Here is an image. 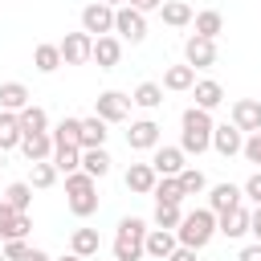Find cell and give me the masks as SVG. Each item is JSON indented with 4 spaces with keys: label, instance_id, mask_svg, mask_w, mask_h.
I'll return each instance as SVG.
<instances>
[{
    "label": "cell",
    "instance_id": "816d5d0a",
    "mask_svg": "<svg viewBox=\"0 0 261 261\" xmlns=\"http://www.w3.org/2000/svg\"><path fill=\"white\" fill-rule=\"evenodd\" d=\"M0 167H4V151H0Z\"/></svg>",
    "mask_w": 261,
    "mask_h": 261
},
{
    "label": "cell",
    "instance_id": "484cf974",
    "mask_svg": "<svg viewBox=\"0 0 261 261\" xmlns=\"http://www.w3.org/2000/svg\"><path fill=\"white\" fill-rule=\"evenodd\" d=\"M192 86H196V69H192L188 61L163 69V90H175V94H179V90H192Z\"/></svg>",
    "mask_w": 261,
    "mask_h": 261
},
{
    "label": "cell",
    "instance_id": "3957f363",
    "mask_svg": "<svg viewBox=\"0 0 261 261\" xmlns=\"http://www.w3.org/2000/svg\"><path fill=\"white\" fill-rule=\"evenodd\" d=\"M147 232H151L147 220L122 216V220H118V232H114V261H139V257H147V253H143Z\"/></svg>",
    "mask_w": 261,
    "mask_h": 261
},
{
    "label": "cell",
    "instance_id": "e575fe53",
    "mask_svg": "<svg viewBox=\"0 0 261 261\" xmlns=\"http://www.w3.org/2000/svg\"><path fill=\"white\" fill-rule=\"evenodd\" d=\"M53 167L65 171V175L82 171V147H57V151H53Z\"/></svg>",
    "mask_w": 261,
    "mask_h": 261
},
{
    "label": "cell",
    "instance_id": "4316f807",
    "mask_svg": "<svg viewBox=\"0 0 261 261\" xmlns=\"http://www.w3.org/2000/svg\"><path fill=\"white\" fill-rule=\"evenodd\" d=\"M49 135H53V147H82V118H61Z\"/></svg>",
    "mask_w": 261,
    "mask_h": 261
},
{
    "label": "cell",
    "instance_id": "d6a6232c",
    "mask_svg": "<svg viewBox=\"0 0 261 261\" xmlns=\"http://www.w3.org/2000/svg\"><path fill=\"white\" fill-rule=\"evenodd\" d=\"M130 102L143 106V110H155V106L163 102V86H159V82H139L135 94H130Z\"/></svg>",
    "mask_w": 261,
    "mask_h": 261
},
{
    "label": "cell",
    "instance_id": "83f0119b",
    "mask_svg": "<svg viewBox=\"0 0 261 261\" xmlns=\"http://www.w3.org/2000/svg\"><path fill=\"white\" fill-rule=\"evenodd\" d=\"M110 163H114V159H110V151H106V147L82 151V171H86V175H94V179H102V175L110 171Z\"/></svg>",
    "mask_w": 261,
    "mask_h": 261
},
{
    "label": "cell",
    "instance_id": "8992f818",
    "mask_svg": "<svg viewBox=\"0 0 261 261\" xmlns=\"http://www.w3.org/2000/svg\"><path fill=\"white\" fill-rule=\"evenodd\" d=\"M94 114H98L102 122H126V114H130V94H122V90L98 94V98H94Z\"/></svg>",
    "mask_w": 261,
    "mask_h": 261
},
{
    "label": "cell",
    "instance_id": "ffe728a7",
    "mask_svg": "<svg viewBox=\"0 0 261 261\" xmlns=\"http://www.w3.org/2000/svg\"><path fill=\"white\" fill-rule=\"evenodd\" d=\"M192 94H196V106H200V110H208V114L224 102V86H220V82H212V77H200V82L192 86Z\"/></svg>",
    "mask_w": 261,
    "mask_h": 261
},
{
    "label": "cell",
    "instance_id": "60d3db41",
    "mask_svg": "<svg viewBox=\"0 0 261 261\" xmlns=\"http://www.w3.org/2000/svg\"><path fill=\"white\" fill-rule=\"evenodd\" d=\"M29 253H33V249H29L24 237H20V241H4V257H8V261H24Z\"/></svg>",
    "mask_w": 261,
    "mask_h": 261
},
{
    "label": "cell",
    "instance_id": "7a4b0ae2",
    "mask_svg": "<svg viewBox=\"0 0 261 261\" xmlns=\"http://www.w3.org/2000/svg\"><path fill=\"white\" fill-rule=\"evenodd\" d=\"M175 237H179V245H188V249H204L212 237H216V212L212 208H192V212H184V224L175 228Z\"/></svg>",
    "mask_w": 261,
    "mask_h": 261
},
{
    "label": "cell",
    "instance_id": "4dcf8cb0",
    "mask_svg": "<svg viewBox=\"0 0 261 261\" xmlns=\"http://www.w3.org/2000/svg\"><path fill=\"white\" fill-rule=\"evenodd\" d=\"M16 118H20V130H24V135H45V130H49V114H45L41 106H33V102H29Z\"/></svg>",
    "mask_w": 261,
    "mask_h": 261
},
{
    "label": "cell",
    "instance_id": "c3c4849f",
    "mask_svg": "<svg viewBox=\"0 0 261 261\" xmlns=\"http://www.w3.org/2000/svg\"><path fill=\"white\" fill-rule=\"evenodd\" d=\"M24 261H53V257H49V253H45V249H33V253H29V257H24Z\"/></svg>",
    "mask_w": 261,
    "mask_h": 261
},
{
    "label": "cell",
    "instance_id": "7bdbcfd3",
    "mask_svg": "<svg viewBox=\"0 0 261 261\" xmlns=\"http://www.w3.org/2000/svg\"><path fill=\"white\" fill-rule=\"evenodd\" d=\"M241 155H245V159H249V163H257V167H261V130H257V135H249V139H245V151H241Z\"/></svg>",
    "mask_w": 261,
    "mask_h": 261
},
{
    "label": "cell",
    "instance_id": "d4e9b609",
    "mask_svg": "<svg viewBox=\"0 0 261 261\" xmlns=\"http://www.w3.org/2000/svg\"><path fill=\"white\" fill-rule=\"evenodd\" d=\"M33 65H37V73H53V69H61V65H65V61H61V45L41 41V45L33 49Z\"/></svg>",
    "mask_w": 261,
    "mask_h": 261
},
{
    "label": "cell",
    "instance_id": "74e56055",
    "mask_svg": "<svg viewBox=\"0 0 261 261\" xmlns=\"http://www.w3.org/2000/svg\"><path fill=\"white\" fill-rule=\"evenodd\" d=\"M179 188H184V196H200V192L208 188V179H204L200 167H184V171H179Z\"/></svg>",
    "mask_w": 261,
    "mask_h": 261
},
{
    "label": "cell",
    "instance_id": "cb8c5ba5",
    "mask_svg": "<svg viewBox=\"0 0 261 261\" xmlns=\"http://www.w3.org/2000/svg\"><path fill=\"white\" fill-rule=\"evenodd\" d=\"M192 24H196V37H208V41H216V37L224 33V16H220L216 8L196 12V16H192Z\"/></svg>",
    "mask_w": 261,
    "mask_h": 261
},
{
    "label": "cell",
    "instance_id": "4fadbf2b",
    "mask_svg": "<svg viewBox=\"0 0 261 261\" xmlns=\"http://www.w3.org/2000/svg\"><path fill=\"white\" fill-rule=\"evenodd\" d=\"M212 147L228 159V155H241L245 151V130H237L232 122H224V126H216L212 130Z\"/></svg>",
    "mask_w": 261,
    "mask_h": 261
},
{
    "label": "cell",
    "instance_id": "bcb514c9",
    "mask_svg": "<svg viewBox=\"0 0 261 261\" xmlns=\"http://www.w3.org/2000/svg\"><path fill=\"white\" fill-rule=\"evenodd\" d=\"M167 261H196V249H188V245H175V253H171Z\"/></svg>",
    "mask_w": 261,
    "mask_h": 261
},
{
    "label": "cell",
    "instance_id": "b9f144b4",
    "mask_svg": "<svg viewBox=\"0 0 261 261\" xmlns=\"http://www.w3.org/2000/svg\"><path fill=\"white\" fill-rule=\"evenodd\" d=\"M241 192H245V200H253V208L261 204V171H253L245 184H241Z\"/></svg>",
    "mask_w": 261,
    "mask_h": 261
},
{
    "label": "cell",
    "instance_id": "f1b7e54d",
    "mask_svg": "<svg viewBox=\"0 0 261 261\" xmlns=\"http://www.w3.org/2000/svg\"><path fill=\"white\" fill-rule=\"evenodd\" d=\"M98 228H73V237H69V253H77V257H98Z\"/></svg>",
    "mask_w": 261,
    "mask_h": 261
},
{
    "label": "cell",
    "instance_id": "f6af8a7d",
    "mask_svg": "<svg viewBox=\"0 0 261 261\" xmlns=\"http://www.w3.org/2000/svg\"><path fill=\"white\" fill-rule=\"evenodd\" d=\"M237 261H261V241H253V245H245V249L237 253Z\"/></svg>",
    "mask_w": 261,
    "mask_h": 261
},
{
    "label": "cell",
    "instance_id": "ac0fdd59",
    "mask_svg": "<svg viewBox=\"0 0 261 261\" xmlns=\"http://www.w3.org/2000/svg\"><path fill=\"white\" fill-rule=\"evenodd\" d=\"M151 167H155V175H179L188 163H184V151L179 147H155Z\"/></svg>",
    "mask_w": 261,
    "mask_h": 261
},
{
    "label": "cell",
    "instance_id": "7c38bea8",
    "mask_svg": "<svg viewBox=\"0 0 261 261\" xmlns=\"http://www.w3.org/2000/svg\"><path fill=\"white\" fill-rule=\"evenodd\" d=\"M241 200H245V192H241L237 184H216V188L208 192V208H212L216 216H224V212L241 208Z\"/></svg>",
    "mask_w": 261,
    "mask_h": 261
},
{
    "label": "cell",
    "instance_id": "277c9868",
    "mask_svg": "<svg viewBox=\"0 0 261 261\" xmlns=\"http://www.w3.org/2000/svg\"><path fill=\"white\" fill-rule=\"evenodd\" d=\"M82 33H90L94 41H98V37H110V33H114V8L102 4V0L86 4V8H82Z\"/></svg>",
    "mask_w": 261,
    "mask_h": 261
},
{
    "label": "cell",
    "instance_id": "1f68e13d",
    "mask_svg": "<svg viewBox=\"0 0 261 261\" xmlns=\"http://www.w3.org/2000/svg\"><path fill=\"white\" fill-rule=\"evenodd\" d=\"M155 204H184V188H179V175H159L155 184Z\"/></svg>",
    "mask_w": 261,
    "mask_h": 261
},
{
    "label": "cell",
    "instance_id": "d590c367",
    "mask_svg": "<svg viewBox=\"0 0 261 261\" xmlns=\"http://www.w3.org/2000/svg\"><path fill=\"white\" fill-rule=\"evenodd\" d=\"M4 200H8L16 212H29V204H33V184H29V179H16V184H8Z\"/></svg>",
    "mask_w": 261,
    "mask_h": 261
},
{
    "label": "cell",
    "instance_id": "ee69618b",
    "mask_svg": "<svg viewBox=\"0 0 261 261\" xmlns=\"http://www.w3.org/2000/svg\"><path fill=\"white\" fill-rule=\"evenodd\" d=\"M126 4H130V8H139L143 16H147V12H159V8H163V0H126Z\"/></svg>",
    "mask_w": 261,
    "mask_h": 261
},
{
    "label": "cell",
    "instance_id": "8d00e7d4",
    "mask_svg": "<svg viewBox=\"0 0 261 261\" xmlns=\"http://www.w3.org/2000/svg\"><path fill=\"white\" fill-rule=\"evenodd\" d=\"M57 167H53V159H45V163H33V175H29V184L37 188V192H45V188H53L57 184Z\"/></svg>",
    "mask_w": 261,
    "mask_h": 261
},
{
    "label": "cell",
    "instance_id": "30bf717a",
    "mask_svg": "<svg viewBox=\"0 0 261 261\" xmlns=\"http://www.w3.org/2000/svg\"><path fill=\"white\" fill-rule=\"evenodd\" d=\"M126 147H130V151H155V147H159V122H151V118L130 122V130H126Z\"/></svg>",
    "mask_w": 261,
    "mask_h": 261
},
{
    "label": "cell",
    "instance_id": "5b68a950",
    "mask_svg": "<svg viewBox=\"0 0 261 261\" xmlns=\"http://www.w3.org/2000/svg\"><path fill=\"white\" fill-rule=\"evenodd\" d=\"M114 33H118V41L139 45L147 37V16L139 8H130V4H122V8H114Z\"/></svg>",
    "mask_w": 261,
    "mask_h": 261
},
{
    "label": "cell",
    "instance_id": "9a60e30c",
    "mask_svg": "<svg viewBox=\"0 0 261 261\" xmlns=\"http://www.w3.org/2000/svg\"><path fill=\"white\" fill-rule=\"evenodd\" d=\"M249 208L241 204V208H232V212H224V216H216V232L220 237H228V241H237V237H245L249 232Z\"/></svg>",
    "mask_w": 261,
    "mask_h": 261
},
{
    "label": "cell",
    "instance_id": "7402d4cb",
    "mask_svg": "<svg viewBox=\"0 0 261 261\" xmlns=\"http://www.w3.org/2000/svg\"><path fill=\"white\" fill-rule=\"evenodd\" d=\"M110 122H102L98 114H90V118H82V151H94V147H106V130Z\"/></svg>",
    "mask_w": 261,
    "mask_h": 261
},
{
    "label": "cell",
    "instance_id": "9c48e42d",
    "mask_svg": "<svg viewBox=\"0 0 261 261\" xmlns=\"http://www.w3.org/2000/svg\"><path fill=\"white\" fill-rule=\"evenodd\" d=\"M184 57H188V65L192 69H208V65H216V41H208V37H188L184 41Z\"/></svg>",
    "mask_w": 261,
    "mask_h": 261
},
{
    "label": "cell",
    "instance_id": "836d02e7",
    "mask_svg": "<svg viewBox=\"0 0 261 261\" xmlns=\"http://www.w3.org/2000/svg\"><path fill=\"white\" fill-rule=\"evenodd\" d=\"M155 228H167V232H175L179 224H184V208L179 204H155Z\"/></svg>",
    "mask_w": 261,
    "mask_h": 261
},
{
    "label": "cell",
    "instance_id": "5bb4252c",
    "mask_svg": "<svg viewBox=\"0 0 261 261\" xmlns=\"http://www.w3.org/2000/svg\"><path fill=\"white\" fill-rule=\"evenodd\" d=\"M53 135L45 130V135H24L20 139V155L29 159V163H45V159H53Z\"/></svg>",
    "mask_w": 261,
    "mask_h": 261
},
{
    "label": "cell",
    "instance_id": "f35d334b",
    "mask_svg": "<svg viewBox=\"0 0 261 261\" xmlns=\"http://www.w3.org/2000/svg\"><path fill=\"white\" fill-rule=\"evenodd\" d=\"M69 212H73L77 220L94 216V212H98V192H82V196H69Z\"/></svg>",
    "mask_w": 261,
    "mask_h": 261
},
{
    "label": "cell",
    "instance_id": "e0dca14e",
    "mask_svg": "<svg viewBox=\"0 0 261 261\" xmlns=\"http://www.w3.org/2000/svg\"><path fill=\"white\" fill-rule=\"evenodd\" d=\"M90 61H98V69H114L118 61H122V41L110 33V37H98L94 41V57Z\"/></svg>",
    "mask_w": 261,
    "mask_h": 261
},
{
    "label": "cell",
    "instance_id": "f5cc1de1",
    "mask_svg": "<svg viewBox=\"0 0 261 261\" xmlns=\"http://www.w3.org/2000/svg\"><path fill=\"white\" fill-rule=\"evenodd\" d=\"M0 261H8V257H4V253H0Z\"/></svg>",
    "mask_w": 261,
    "mask_h": 261
},
{
    "label": "cell",
    "instance_id": "ba28073f",
    "mask_svg": "<svg viewBox=\"0 0 261 261\" xmlns=\"http://www.w3.org/2000/svg\"><path fill=\"white\" fill-rule=\"evenodd\" d=\"M94 57V37L90 33H65L61 41V61L65 65H86Z\"/></svg>",
    "mask_w": 261,
    "mask_h": 261
},
{
    "label": "cell",
    "instance_id": "6da1fadb",
    "mask_svg": "<svg viewBox=\"0 0 261 261\" xmlns=\"http://www.w3.org/2000/svg\"><path fill=\"white\" fill-rule=\"evenodd\" d=\"M212 130H216L212 114L200 110V106H188L179 114V151L184 155H204L212 147Z\"/></svg>",
    "mask_w": 261,
    "mask_h": 261
},
{
    "label": "cell",
    "instance_id": "7dc6e473",
    "mask_svg": "<svg viewBox=\"0 0 261 261\" xmlns=\"http://www.w3.org/2000/svg\"><path fill=\"white\" fill-rule=\"evenodd\" d=\"M249 232L261 241V204H257V208H253V216H249Z\"/></svg>",
    "mask_w": 261,
    "mask_h": 261
},
{
    "label": "cell",
    "instance_id": "8fae6325",
    "mask_svg": "<svg viewBox=\"0 0 261 261\" xmlns=\"http://www.w3.org/2000/svg\"><path fill=\"white\" fill-rule=\"evenodd\" d=\"M232 126L257 135V130H261V102H257V98H237V102H232Z\"/></svg>",
    "mask_w": 261,
    "mask_h": 261
},
{
    "label": "cell",
    "instance_id": "f907efd6",
    "mask_svg": "<svg viewBox=\"0 0 261 261\" xmlns=\"http://www.w3.org/2000/svg\"><path fill=\"white\" fill-rule=\"evenodd\" d=\"M102 4H110V8H122V4H126V0H102Z\"/></svg>",
    "mask_w": 261,
    "mask_h": 261
},
{
    "label": "cell",
    "instance_id": "d6986e66",
    "mask_svg": "<svg viewBox=\"0 0 261 261\" xmlns=\"http://www.w3.org/2000/svg\"><path fill=\"white\" fill-rule=\"evenodd\" d=\"M155 184H159V175H155V167H151V163H130V167H126V188H130V192L151 196V192H155Z\"/></svg>",
    "mask_w": 261,
    "mask_h": 261
},
{
    "label": "cell",
    "instance_id": "2e32d148",
    "mask_svg": "<svg viewBox=\"0 0 261 261\" xmlns=\"http://www.w3.org/2000/svg\"><path fill=\"white\" fill-rule=\"evenodd\" d=\"M175 245H179V237H175V232H167V228H151V232H147L143 253H147V257H155V261H167V257L175 253Z\"/></svg>",
    "mask_w": 261,
    "mask_h": 261
},
{
    "label": "cell",
    "instance_id": "ab89813d",
    "mask_svg": "<svg viewBox=\"0 0 261 261\" xmlns=\"http://www.w3.org/2000/svg\"><path fill=\"white\" fill-rule=\"evenodd\" d=\"M82 192H98V179H94V175H86V171L65 175V196H82Z\"/></svg>",
    "mask_w": 261,
    "mask_h": 261
},
{
    "label": "cell",
    "instance_id": "f546056e",
    "mask_svg": "<svg viewBox=\"0 0 261 261\" xmlns=\"http://www.w3.org/2000/svg\"><path fill=\"white\" fill-rule=\"evenodd\" d=\"M20 139H24V130H20V118H16V114H8V110H0V151H12V147H20Z\"/></svg>",
    "mask_w": 261,
    "mask_h": 261
},
{
    "label": "cell",
    "instance_id": "44dd1931",
    "mask_svg": "<svg viewBox=\"0 0 261 261\" xmlns=\"http://www.w3.org/2000/svg\"><path fill=\"white\" fill-rule=\"evenodd\" d=\"M24 106H29V90H24V82H4V86H0V110L20 114Z\"/></svg>",
    "mask_w": 261,
    "mask_h": 261
},
{
    "label": "cell",
    "instance_id": "603a6c76",
    "mask_svg": "<svg viewBox=\"0 0 261 261\" xmlns=\"http://www.w3.org/2000/svg\"><path fill=\"white\" fill-rule=\"evenodd\" d=\"M159 16H163V24H171V29H184V24H192V4L188 0H163V8H159Z\"/></svg>",
    "mask_w": 261,
    "mask_h": 261
},
{
    "label": "cell",
    "instance_id": "52a82bcc",
    "mask_svg": "<svg viewBox=\"0 0 261 261\" xmlns=\"http://www.w3.org/2000/svg\"><path fill=\"white\" fill-rule=\"evenodd\" d=\"M29 232H33L29 212H16L8 200H0V237H4V241H20V237H29Z\"/></svg>",
    "mask_w": 261,
    "mask_h": 261
},
{
    "label": "cell",
    "instance_id": "681fc988",
    "mask_svg": "<svg viewBox=\"0 0 261 261\" xmlns=\"http://www.w3.org/2000/svg\"><path fill=\"white\" fill-rule=\"evenodd\" d=\"M57 261H86V257H77V253H65V257H57Z\"/></svg>",
    "mask_w": 261,
    "mask_h": 261
}]
</instances>
